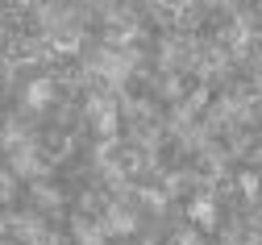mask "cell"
<instances>
[{"label":"cell","mask_w":262,"mask_h":245,"mask_svg":"<svg viewBox=\"0 0 262 245\" xmlns=\"http://www.w3.org/2000/svg\"><path fill=\"white\" fill-rule=\"evenodd\" d=\"M187 216L200 225V229H212V220H216V208H212V199H191L187 204Z\"/></svg>","instance_id":"6da1fadb"}]
</instances>
